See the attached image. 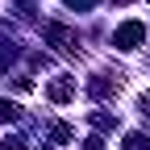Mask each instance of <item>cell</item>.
Masks as SVG:
<instances>
[{"label":"cell","mask_w":150,"mask_h":150,"mask_svg":"<svg viewBox=\"0 0 150 150\" xmlns=\"http://www.w3.org/2000/svg\"><path fill=\"white\" fill-rule=\"evenodd\" d=\"M134 42H142V25L129 21V25L117 29V46H121V50H134Z\"/></svg>","instance_id":"cell-1"},{"label":"cell","mask_w":150,"mask_h":150,"mask_svg":"<svg viewBox=\"0 0 150 150\" xmlns=\"http://www.w3.org/2000/svg\"><path fill=\"white\" fill-rule=\"evenodd\" d=\"M125 146H129V150H150V138H142V134H129V138H125Z\"/></svg>","instance_id":"cell-2"},{"label":"cell","mask_w":150,"mask_h":150,"mask_svg":"<svg viewBox=\"0 0 150 150\" xmlns=\"http://www.w3.org/2000/svg\"><path fill=\"white\" fill-rule=\"evenodd\" d=\"M0 121H17V104H8V100H0Z\"/></svg>","instance_id":"cell-3"}]
</instances>
